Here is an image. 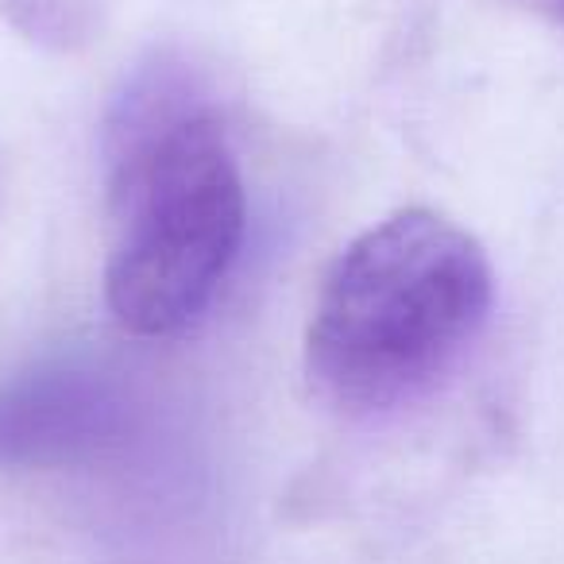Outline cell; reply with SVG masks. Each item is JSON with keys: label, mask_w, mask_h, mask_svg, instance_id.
<instances>
[{"label": "cell", "mask_w": 564, "mask_h": 564, "mask_svg": "<svg viewBox=\"0 0 564 564\" xmlns=\"http://www.w3.org/2000/svg\"><path fill=\"white\" fill-rule=\"evenodd\" d=\"M132 406L94 368H35L0 383V468H74L128 437Z\"/></svg>", "instance_id": "3"}, {"label": "cell", "mask_w": 564, "mask_h": 564, "mask_svg": "<svg viewBox=\"0 0 564 564\" xmlns=\"http://www.w3.org/2000/svg\"><path fill=\"white\" fill-rule=\"evenodd\" d=\"M522 4L538 12V17L553 20L556 28H564V0H522Z\"/></svg>", "instance_id": "4"}, {"label": "cell", "mask_w": 564, "mask_h": 564, "mask_svg": "<svg viewBox=\"0 0 564 564\" xmlns=\"http://www.w3.org/2000/svg\"><path fill=\"white\" fill-rule=\"evenodd\" d=\"M112 243L105 302L120 329L171 337L217 299L243 243L248 197L217 112L171 66H151L105 132Z\"/></svg>", "instance_id": "1"}, {"label": "cell", "mask_w": 564, "mask_h": 564, "mask_svg": "<svg viewBox=\"0 0 564 564\" xmlns=\"http://www.w3.org/2000/svg\"><path fill=\"white\" fill-rule=\"evenodd\" d=\"M491 299L476 236L433 209L391 213L325 274L306 329L310 383L348 414L402 406L456 368Z\"/></svg>", "instance_id": "2"}]
</instances>
